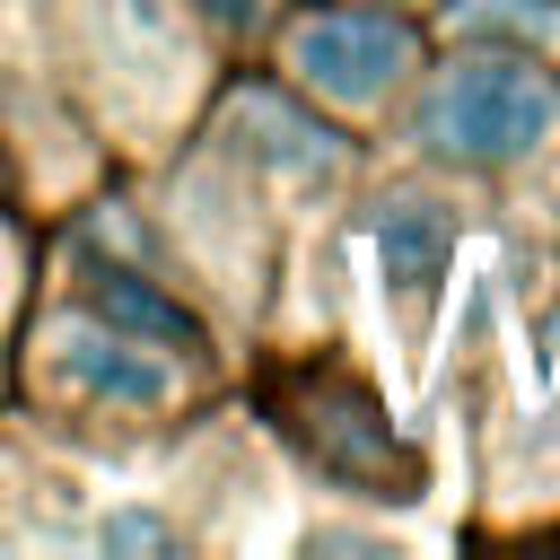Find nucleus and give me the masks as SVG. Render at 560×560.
<instances>
[{
    "mask_svg": "<svg viewBox=\"0 0 560 560\" xmlns=\"http://www.w3.org/2000/svg\"><path fill=\"white\" fill-rule=\"evenodd\" d=\"M192 9H201L219 35H254V26H271V18H280V0H192Z\"/></svg>",
    "mask_w": 560,
    "mask_h": 560,
    "instance_id": "obj_7",
    "label": "nucleus"
},
{
    "mask_svg": "<svg viewBox=\"0 0 560 560\" xmlns=\"http://www.w3.org/2000/svg\"><path fill=\"white\" fill-rule=\"evenodd\" d=\"M446 254H455V219H446L438 201H420V192L385 201V219H376V271H385V289H394V298L429 306V289H438Z\"/></svg>",
    "mask_w": 560,
    "mask_h": 560,
    "instance_id": "obj_4",
    "label": "nucleus"
},
{
    "mask_svg": "<svg viewBox=\"0 0 560 560\" xmlns=\"http://www.w3.org/2000/svg\"><path fill=\"white\" fill-rule=\"evenodd\" d=\"M420 149L446 166H516L560 131V88L525 52H455L411 114Z\"/></svg>",
    "mask_w": 560,
    "mask_h": 560,
    "instance_id": "obj_1",
    "label": "nucleus"
},
{
    "mask_svg": "<svg viewBox=\"0 0 560 560\" xmlns=\"http://www.w3.org/2000/svg\"><path fill=\"white\" fill-rule=\"evenodd\" d=\"M411 61H420V35H411V18H394V0L385 9H315L280 35V70L341 114L385 105L411 79Z\"/></svg>",
    "mask_w": 560,
    "mask_h": 560,
    "instance_id": "obj_2",
    "label": "nucleus"
},
{
    "mask_svg": "<svg viewBox=\"0 0 560 560\" xmlns=\"http://www.w3.org/2000/svg\"><path fill=\"white\" fill-rule=\"evenodd\" d=\"M96 542H105V551H166V542H175V525H166V516H105V525H96Z\"/></svg>",
    "mask_w": 560,
    "mask_h": 560,
    "instance_id": "obj_6",
    "label": "nucleus"
},
{
    "mask_svg": "<svg viewBox=\"0 0 560 560\" xmlns=\"http://www.w3.org/2000/svg\"><path fill=\"white\" fill-rule=\"evenodd\" d=\"M96 315L105 324H122V332H158V341H201V324L175 306V298H158L149 280H131V271H96Z\"/></svg>",
    "mask_w": 560,
    "mask_h": 560,
    "instance_id": "obj_5",
    "label": "nucleus"
},
{
    "mask_svg": "<svg viewBox=\"0 0 560 560\" xmlns=\"http://www.w3.org/2000/svg\"><path fill=\"white\" fill-rule=\"evenodd\" d=\"M52 368L88 394V402H166L175 394V368L158 359V350H140L122 324H105V315H61L52 332Z\"/></svg>",
    "mask_w": 560,
    "mask_h": 560,
    "instance_id": "obj_3",
    "label": "nucleus"
}]
</instances>
